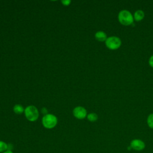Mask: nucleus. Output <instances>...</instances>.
Here are the masks:
<instances>
[{
  "mask_svg": "<svg viewBox=\"0 0 153 153\" xmlns=\"http://www.w3.org/2000/svg\"><path fill=\"white\" fill-rule=\"evenodd\" d=\"M119 22L124 26H129L133 23L134 18L132 14L127 10L120 11L118 15Z\"/></svg>",
  "mask_w": 153,
  "mask_h": 153,
  "instance_id": "obj_1",
  "label": "nucleus"
},
{
  "mask_svg": "<svg viewBox=\"0 0 153 153\" xmlns=\"http://www.w3.org/2000/svg\"><path fill=\"white\" fill-rule=\"evenodd\" d=\"M105 45L109 49L115 50L120 47L121 45V41L118 36H111L107 38L105 41Z\"/></svg>",
  "mask_w": 153,
  "mask_h": 153,
  "instance_id": "obj_2",
  "label": "nucleus"
},
{
  "mask_svg": "<svg viewBox=\"0 0 153 153\" xmlns=\"http://www.w3.org/2000/svg\"><path fill=\"white\" fill-rule=\"evenodd\" d=\"M57 123L56 117L52 114H47L42 118V124L47 128H54Z\"/></svg>",
  "mask_w": 153,
  "mask_h": 153,
  "instance_id": "obj_3",
  "label": "nucleus"
},
{
  "mask_svg": "<svg viewBox=\"0 0 153 153\" xmlns=\"http://www.w3.org/2000/svg\"><path fill=\"white\" fill-rule=\"evenodd\" d=\"M26 118L30 121H36L39 116V112L36 107L34 106H29L25 110Z\"/></svg>",
  "mask_w": 153,
  "mask_h": 153,
  "instance_id": "obj_4",
  "label": "nucleus"
},
{
  "mask_svg": "<svg viewBox=\"0 0 153 153\" xmlns=\"http://www.w3.org/2000/svg\"><path fill=\"white\" fill-rule=\"evenodd\" d=\"M130 148L136 151H141L145 149V143L140 139H134L130 142Z\"/></svg>",
  "mask_w": 153,
  "mask_h": 153,
  "instance_id": "obj_5",
  "label": "nucleus"
},
{
  "mask_svg": "<svg viewBox=\"0 0 153 153\" xmlns=\"http://www.w3.org/2000/svg\"><path fill=\"white\" fill-rule=\"evenodd\" d=\"M74 115L78 119H83L87 115V111L85 108L81 106H78L74 109Z\"/></svg>",
  "mask_w": 153,
  "mask_h": 153,
  "instance_id": "obj_6",
  "label": "nucleus"
},
{
  "mask_svg": "<svg viewBox=\"0 0 153 153\" xmlns=\"http://www.w3.org/2000/svg\"><path fill=\"white\" fill-rule=\"evenodd\" d=\"M144 16H145L144 12L141 10H137L134 12L133 18L136 21L139 22V21H141L144 18Z\"/></svg>",
  "mask_w": 153,
  "mask_h": 153,
  "instance_id": "obj_7",
  "label": "nucleus"
},
{
  "mask_svg": "<svg viewBox=\"0 0 153 153\" xmlns=\"http://www.w3.org/2000/svg\"><path fill=\"white\" fill-rule=\"evenodd\" d=\"M95 38L99 41H105L107 39V36L105 32L103 31H98L95 33Z\"/></svg>",
  "mask_w": 153,
  "mask_h": 153,
  "instance_id": "obj_8",
  "label": "nucleus"
},
{
  "mask_svg": "<svg viewBox=\"0 0 153 153\" xmlns=\"http://www.w3.org/2000/svg\"><path fill=\"white\" fill-rule=\"evenodd\" d=\"M8 145L5 142L0 140V153H2L8 150Z\"/></svg>",
  "mask_w": 153,
  "mask_h": 153,
  "instance_id": "obj_9",
  "label": "nucleus"
},
{
  "mask_svg": "<svg viewBox=\"0 0 153 153\" xmlns=\"http://www.w3.org/2000/svg\"><path fill=\"white\" fill-rule=\"evenodd\" d=\"M147 124L148 127L153 129V113L150 114L147 118Z\"/></svg>",
  "mask_w": 153,
  "mask_h": 153,
  "instance_id": "obj_10",
  "label": "nucleus"
},
{
  "mask_svg": "<svg viewBox=\"0 0 153 153\" xmlns=\"http://www.w3.org/2000/svg\"><path fill=\"white\" fill-rule=\"evenodd\" d=\"M97 118L98 117L96 113H90L87 115V119L91 122H94L97 121Z\"/></svg>",
  "mask_w": 153,
  "mask_h": 153,
  "instance_id": "obj_11",
  "label": "nucleus"
},
{
  "mask_svg": "<svg viewBox=\"0 0 153 153\" xmlns=\"http://www.w3.org/2000/svg\"><path fill=\"white\" fill-rule=\"evenodd\" d=\"M14 111L17 114H20L24 111L23 108L20 105H16L14 107Z\"/></svg>",
  "mask_w": 153,
  "mask_h": 153,
  "instance_id": "obj_12",
  "label": "nucleus"
},
{
  "mask_svg": "<svg viewBox=\"0 0 153 153\" xmlns=\"http://www.w3.org/2000/svg\"><path fill=\"white\" fill-rule=\"evenodd\" d=\"M149 65H150V66H151L152 68H153V55H152L149 59Z\"/></svg>",
  "mask_w": 153,
  "mask_h": 153,
  "instance_id": "obj_13",
  "label": "nucleus"
},
{
  "mask_svg": "<svg viewBox=\"0 0 153 153\" xmlns=\"http://www.w3.org/2000/svg\"><path fill=\"white\" fill-rule=\"evenodd\" d=\"M62 2L63 3V5H68L71 3L70 0H66V1H62Z\"/></svg>",
  "mask_w": 153,
  "mask_h": 153,
  "instance_id": "obj_14",
  "label": "nucleus"
},
{
  "mask_svg": "<svg viewBox=\"0 0 153 153\" xmlns=\"http://www.w3.org/2000/svg\"><path fill=\"white\" fill-rule=\"evenodd\" d=\"M42 113L43 114H45L47 112V109H45V108H42Z\"/></svg>",
  "mask_w": 153,
  "mask_h": 153,
  "instance_id": "obj_15",
  "label": "nucleus"
},
{
  "mask_svg": "<svg viewBox=\"0 0 153 153\" xmlns=\"http://www.w3.org/2000/svg\"><path fill=\"white\" fill-rule=\"evenodd\" d=\"M2 153H13V151H12L11 150L8 149L7 151H5V152H2Z\"/></svg>",
  "mask_w": 153,
  "mask_h": 153,
  "instance_id": "obj_16",
  "label": "nucleus"
}]
</instances>
